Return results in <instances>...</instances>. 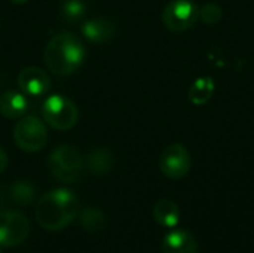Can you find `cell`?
Segmentation results:
<instances>
[{
	"label": "cell",
	"mask_w": 254,
	"mask_h": 253,
	"mask_svg": "<svg viewBox=\"0 0 254 253\" xmlns=\"http://www.w3.org/2000/svg\"><path fill=\"white\" fill-rule=\"evenodd\" d=\"M13 142L27 154L42 151L48 143V128L45 121L33 115L19 118L13 127Z\"/></svg>",
	"instance_id": "cell-5"
},
{
	"label": "cell",
	"mask_w": 254,
	"mask_h": 253,
	"mask_svg": "<svg viewBox=\"0 0 254 253\" xmlns=\"http://www.w3.org/2000/svg\"><path fill=\"white\" fill-rule=\"evenodd\" d=\"M79 222L85 231L91 234H97L106 227V215L100 209L86 207L79 213Z\"/></svg>",
	"instance_id": "cell-16"
},
{
	"label": "cell",
	"mask_w": 254,
	"mask_h": 253,
	"mask_svg": "<svg viewBox=\"0 0 254 253\" xmlns=\"http://www.w3.org/2000/svg\"><path fill=\"white\" fill-rule=\"evenodd\" d=\"M28 110V100L25 94L16 91H6L0 97V113L6 119H19Z\"/></svg>",
	"instance_id": "cell-12"
},
{
	"label": "cell",
	"mask_w": 254,
	"mask_h": 253,
	"mask_svg": "<svg viewBox=\"0 0 254 253\" xmlns=\"http://www.w3.org/2000/svg\"><path fill=\"white\" fill-rule=\"evenodd\" d=\"M6 167H7V155H6V152L0 148V174L6 170Z\"/></svg>",
	"instance_id": "cell-20"
},
{
	"label": "cell",
	"mask_w": 254,
	"mask_h": 253,
	"mask_svg": "<svg viewBox=\"0 0 254 253\" xmlns=\"http://www.w3.org/2000/svg\"><path fill=\"white\" fill-rule=\"evenodd\" d=\"M48 166L52 176L58 182L74 183L80 179L83 173L85 161L82 154L76 148L70 145H61L51 152Z\"/></svg>",
	"instance_id": "cell-3"
},
{
	"label": "cell",
	"mask_w": 254,
	"mask_h": 253,
	"mask_svg": "<svg viewBox=\"0 0 254 253\" xmlns=\"http://www.w3.org/2000/svg\"><path fill=\"white\" fill-rule=\"evenodd\" d=\"M77 212L79 201L74 192L67 188H58L39 198L34 218L40 228L55 233L67 228L76 219Z\"/></svg>",
	"instance_id": "cell-1"
},
{
	"label": "cell",
	"mask_w": 254,
	"mask_h": 253,
	"mask_svg": "<svg viewBox=\"0 0 254 253\" xmlns=\"http://www.w3.org/2000/svg\"><path fill=\"white\" fill-rule=\"evenodd\" d=\"M36 198V188L28 180H18L10 186V200L18 206H28Z\"/></svg>",
	"instance_id": "cell-17"
},
{
	"label": "cell",
	"mask_w": 254,
	"mask_h": 253,
	"mask_svg": "<svg viewBox=\"0 0 254 253\" xmlns=\"http://www.w3.org/2000/svg\"><path fill=\"white\" fill-rule=\"evenodd\" d=\"M0 253H1V251H0Z\"/></svg>",
	"instance_id": "cell-22"
},
{
	"label": "cell",
	"mask_w": 254,
	"mask_h": 253,
	"mask_svg": "<svg viewBox=\"0 0 254 253\" xmlns=\"http://www.w3.org/2000/svg\"><path fill=\"white\" fill-rule=\"evenodd\" d=\"M190 169L192 157L183 145L173 143L161 152L159 170L165 177L171 180H180L189 174Z\"/></svg>",
	"instance_id": "cell-7"
},
{
	"label": "cell",
	"mask_w": 254,
	"mask_h": 253,
	"mask_svg": "<svg viewBox=\"0 0 254 253\" xmlns=\"http://www.w3.org/2000/svg\"><path fill=\"white\" fill-rule=\"evenodd\" d=\"M42 116L45 124H48L51 128L68 131L79 121V109L64 95H51L43 101Z\"/></svg>",
	"instance_id": "cell-4"
},
{
	"label": "cell",
	"mask_w": 254,
	"mask_h": 253,
	"mask_svg": "<svg viewBox=\"0 0 254 253\" xmlns=\"http://www.w3.org/2000/svg\"><path fill=\"white\" fill-rule=\"evenodd\" d=\"M214 89L216 85L211 78H199L192 84L189 89V100L196 106L205 104L213 97Z\"/></svg>",
	"instance_id": "cell-15"
},
{
	"label": "cell",
	"mask_w": 254,
	"mask_h": 253,
	"mask_svg": "<svg viewBox=\"0 0 254 253\" xmlns=\"http://www.w3.org/2000/svg\"><path fill=\"white\" fill-rule=\"evenodd\" d=\"M16 82L22 94L28 97H42L49 91L51 86V79L46 72L34 66L22 69L18 75Z\"/></svg>",
	"instance_id": "cell-9"
},
{
	"label": "cell",
	"mask_w": 254,
	"mask_h": 253,
	"mask_svg": "<svg viewBox=\"0 0 254 253\" xmlns=\"http://www.w3.org/2000/svg\"><path fill=\"white\" fill-rule=\"evenodd\" d=\"M30 234L28 219L15 210L0 212V246L16 248L27 240Z\"/></svg>",
	"instance_id": "cell-8"
},
{
	"label": "cell",
	"mask_w": 254,
	"mask_h": 253,
	"mask_svg": "<svg viewBox=\"0 0 254 253\" xmlns=\"http://www.w3.org/2000/svg\"><path fill=\"white\" fill-rule=\"evenodd\" d=\"M80 30H82L83 37L92 43H106V42L112 40L116 33L115 24L106 18L86 19Z\"/></svg>",
	"instance_id": "cell-11"
},
{
	"label": "cell",
	"mask_w": 254,
	"mask_h": 253,
	"mask_svg": "<svg viewBox=\"0 0 254 253\" xmlns=\"http://www.w3.org/2000/svg\"><path fill=\"white\" fill-rule=\"evenodd\" d=\"M85 55L83 42L70 31H61L48 42L43 60L54 75L68 76L83 64Z\"/></svg>",
	"instance_id": "cell-2"
},
{
	"label": "cell",
	"mask_w": 254,
	"mask_h": 253,
	"mask_svg": "<svg viewBox=\"0 0 254 253\" xmlns=\"http://www.w3.org/2000/svg\"><path fill=\"white\" fill-rule=\"evenodd\" d=\"M113 155L106 148H97L91 151L86 157L85 166L89 170V173L95 176H106L113 169Z\"/></svg>",
	"instance_id": "cell-14"
},
{
	"label": "cell",
	"mask_w": 254,
	"mask_h": 253,
	"mask_svg": "<svg viewBox=\"0 0 254 253\" xmlns=\"http://www.w3.org/2000/svg\"><path fill=\"white\" fill-rule=\"evenodd\" d=\"M199 18V9L192 0H171L162 10L164 25L176 33L189 30Z\"/></svg>",
	"instance_id": "cell-6"
},
{
	"label": "cell",
	"mask_w": 254,
	"mask_h": 253,
	"mask_svg": "<svg viewBox=\"0 0 254 253\" xmlns=\"http://www.w3.org/2000/svg\"><path fill=\"white\" fill-rule=\"evenodd\" d=\"M153 219L158 225L165 228H174L180 221V209L179 206L168 198H162L153 206Z\"/></svg>",
	"instance_id": "cell-13"
},
{
	"label": "cell",
	"mask_w": 254,
	"mask_h": 253,
	"mask_svg": "<svg viewBox=\"0 0 254 253\" xmlns=\"http://www.w3.org/2000/svg\"><path fill=\"white\" fill-rule=\"evenodd\" d=\"M86 4L83 0H63L60 4V16L67 24H74L83 18Z\"/></svg>",
	"instance_id": "cell-18"
},
{
	"label": "cell",
	"mask_w": 254,
	"mask_h": 253,
	"mask_svg": "<svg viewBox=\"0 0 254 253\" xmlns=\"http://www.w3.org/2000/svg\"><path fill=\"white\" fill-rule=\"evenodd\" d=\"M162 253H198L196 239L186 230H174L164 236Z\"/></svg>",
	"instance_id": "cell-10"
},
{
	"label": "cell",
	"mask_w": 254,
	"mask_h": 253,
	"mask_svg": "<svg viewBox=\"0 0 254 253\" xmlns=\"http://www.w3.org/2000/svg\"><path fill=\"white\" fill-rule=\"evenodd\" d=\"M199 16H201V19L205 24L214 25V24H217L222 19V9L217 4H214V3H208V4H205L199 10Z\"/></svg>",
	"instance_id": "cell-19"
},
{
	"label": "cell",
	"mask_w": 254,
	"mask_h": 253,
	"mask_svg": "<svg viewBox=\"0 0 254 253\" xmlns=\"http://www.w3.org/2000/svg\"><path fill=\"white\" fill-rule=\"evenodd\" d=\"M10 3H13V4H24V3H27V0H9Z\"/></svg>",
	"instance_id": "cell-21"
}]
</instances>
